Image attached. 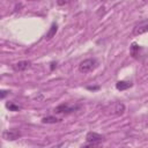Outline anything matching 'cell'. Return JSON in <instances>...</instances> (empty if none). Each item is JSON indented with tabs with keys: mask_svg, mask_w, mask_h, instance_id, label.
Wrapping results in <instances>:
<instances>
[{
	"mask_svg": "<svg viewBox=\"0 0 148 148\" xmlns=\"http://www.w3.org/2000/svg\"><path fill=\"white\" fill-rule=\"evenodd\" d=\"M96 66H97V61H96L95 59H92V58L84 59L83 61H81V62L79 64V71H80L81 73L86 74V73H88V72L95 69Z\"/></svg>",
	"mask_w": 148,
	"mask_h": 148,
	"instance_id": "obj_1",
	"label": "cell"
},
{
	"mask_svg": "<svg viewBox=\"0 0 148 148\" xmlns=\"http://www.w3.org/2000/svg\"><path fill=\"white\" fill-rule=\"evenodd\" d=\"M103 135L96 133V132H88L87 135H86V140L88 142V145H86L84 147H88V146H97L102 140H103Z\"/></svg>",
	"mask_w": 148,
	"mask_h": 148,
	"instance_id": "obj_2",
	"label": "cell"
},
{
	"mask_svg": "<svg viewBox=\"0 0 148 148\" xmlns=\"http://www.w3.org/2000/svg\"><path fill=\"white\" fill-rule=\"evenodd\" d=\"M77 109H79L77 105H69L67 103H62L54 109V112L56 113H72L74 111H76Z\"/></svg>",
	"mask_w": 148,
	"mask_h": 148,
	"instance_id": "obj_3",
	"label": "cell"
},
{
	"mask_svg": "<svg viewBox=\"0 0 148 148\" xmlns=\"http://www.w3.org/2000/svg\"><path fill=\"white\" fill-rule=\"evenodd\" d=\"M21 136V132L18 130H7L2 133V138L8 141H14Z\"/></svg>",
	"mask_w": 148,
	"mask_h": 148,
	"instance_id": "obj_4",
	"label": "cell"
},
{
	"mask_svg": "<svg viewBox=\"0 0 148 148\" xmlns=\"http://www.w3.org/2000/svg\"><path fill=\"white\" fill-rule=\"evenodd\" d=\"M148 31V20L142 21L140 23H138L134 28H133V35H142L145 32Z\"/></svg>",
	"mask_w": 148,
	"mask_h": 148,
	"instance_id": "obj_5",
	"label": "cell"
},
{
	"mask_svg": "<svg viewBox=\"0 0 148 148\" xmlns=\"http://www.w3.org/2000/svg\"><path fill=\"white\" fill-rule=\"evenodd\" d=\"M30 67H31V62L28 61V60H21L18 62L13 64V69L15 72H23V71H25Z\"/></svg>",
	"mask_w": 148,
	"mask_h": 148,
	"instance_id": "obj_6",
	"label": "cell"
},
{
	"mask_svg": "<svg viewBox=\"0 0 148 148\" xmlns=\"http://www.w3.org/2000/svg\"><path fill=\"white\" fill-rule=\"evenodd\" d=\"M57 31H58V25H57V23H52L51 27H50V29H49V31H47V34H46V36H45V38H46L47 40L51 39L52 37L56 36Z\"/></svg>",
	"mask_w": 148,
	"mask_h": 148,
	"instance_id": "obj_7",
	"label": "cell"
},
{
	"mask_svg": "<svg viewBox=\"0 0 148 148\" xmlns=\"http://www.w3.org/2000/svg\"><path fill=\"white\" fill-rule=\"evenodd\" d=\"M131 87H132V82H127V81H118L116 83V88L118 90H126Z\"/></svg>",
	"mask_w": 148,
	"mask_h": 148,
	"instance_id": "obj_8",
	"label": "cell"
},
{
	"mask_svg": "<svg viewBox=\"0 0 148 148\" xmlns=\"http://www.w3.org/2000/svg\"><path fill=\"white\" fill-rule=\"evenodd\" d=\"M60 119L57 118V117H53V116H46L44 118H42V123L43 124H56V123H59Z\"/></svg>",
	"mask_w": 148,
	"mask_h": 148,
	"instance_id": "obj_9",
	"label": "cell"
},
{
	"mask_svg": "<svg viewBox=\"0 0 148 148\" xmlns=\"http://www.w3.org/2000/svg\"><path fill=\"white\" fill-rule=\"evenodd\" d=\"M116 114H123L125 111V105L123 103H116L114 104V109H113Z\"/></svg>",
	"mask_w": 148,
	"mask_h": 148,
	"instance_id": "obj_10",
	"label": "cell"
},
{
	"mask_svg": "<svg viewBox=\"0 0 148 148\" xmlns=\"http://www.w3.org/2000/svg\"><path fill=\"white\" fill-rule=\"evenodd\" d=\"M140 46L136 44V43H132V46H131V53L133 57H136V52L139 51Z\"/></svg>",
	"mask_w": 148,
	"mask_h": 148,
	"instance_id": "obj_11",
	"label": "cell"
},
{
	"mask_svg": "<svg viewBox=\"0 0 148 148\" xmlns=\"http://www.w3.org/2000/svg\"><path fill=\"white\" fill-rule=\"evenodd\" d=\"M10 111H18L21 108L18 106V105H15V104H13V103H7V105H6Z\"/></svg>",
	"mask_w": 148,
	"mask_h": 148,
	"instance_id": "obj_12",
	"label": "cell"
},
{
	"mask_svg": "<svg viewBox=\"0 0 148 148\" xmlns=\"http://www.w3.org/2000/svg\"><path fill=\"white\" fill-rule=\"evenodd\" d=\"M71 0H57V5L58 6H65L67 3H69Z\"/></svg>",
	"mask_w": 148,
	"mask_h": 148,
	"instance_id": "obj_13",
	"label": "cell"
},
{
	"mask_svg": "<svg viewBox=\"0 0 148 148\" xmlns=\"http://www.w3.org/2000/svg\"><path fill=\"white\" fill-rule=\"evenodd\" d=\"M8 94V91H6V90H2L1 91V98H5V96Z\"/></svg>",
	"mask_w": 148,
	"mask_h": 148,
	"instance_id": "obj_14",
	"label": "cell"
},
{
	"mask_svg": "<svg viewBox=\"0 0 148 148\" xmlns=\"http://www.w3.org/2000/svg\"><path fill=\"white\" fill-rule=\"evenodd\" d=\"M87 89H89V90H96V89H98V87H87Z\"/></svg>",
	"mask_w": 148,
	"mask_h": 148,
	"instance_id": "obj_15",
	"label": "cell"
},
{
	"mask_svg": "<svg viewBox=\"0 0 148 148\" xmlns=\"http://www.w3.org/2000/svg\"><path fill=\"white\" fill-rule=\"evenodd\" d=\"M54 65H57V64H56V62H52V64H51V69L54 68Z\"/></svg>",
	"mask_w": 148,
	"mask_h": 148,
	"instance_id": "obj_16",
	"label": "cell"
},
{
	"mask_svg": "<svg viewBox=\"0 0 148 148\" xmlns=\"http://www.w3.org/2000/svg\"><path fill=\"white\" fill-rule=\"evenodd\" d=\"M143 1H148V0H143Z\"/></svg>",
	"mask_w": 148,
	"mask_h": 148,
	"instance_id": "obj_17",
	"label": "cell"
}]
</instances>
